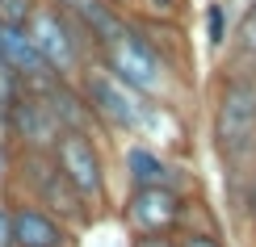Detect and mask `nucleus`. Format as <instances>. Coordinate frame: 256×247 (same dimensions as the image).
<instances>
[{
  "mask_svg": "<svg viewBox=\"0 0 256 247\" xmlns=\"http://www.w3.org/2000/svg\"><path fill=\"white\" fill-rule=\"evenodd\" d=\"M13 197H26L42 206L46 214H55L59 222H68L72 231H84L97 214L88 210V201L80 197L76 189L68 185V176L55 168L50 155H38V151H17L13 159V185H8Z\"/></svg>",
  "mask_w": 256,
  "mask_h": 247,
  "instance_id": "4",
  "label": "nucleus"
},
{
  "mask_svg": "<svg viewBox=\"0 0 256 247\" xmlns=\"http://www.w3.org/2000/svg\"><path fill=\"white\" fill-rule=\"evenodd\" d=\"M13 159H17V151L8 147V138L0 134V197H4L8 185H13Z\"/></svg>",
  "mask_w": 256,
  "mask_h": 247,
  "instance_id": "16",
  "label": "nucleus"
},
{
  "mask_svg": "<svg viewBox=\"0 0 256 247\" xmlns=\"http://www.w3.org/2000/svg\"><path fill=\"white\" fill-rule=\"evenodd\" d=\"M210 143L222 164V180L236 201L252 218V180H256V67L231 59L218 71L214 109H210Z\"/></svg>",
  "mask_w": 256,
  "mask_h": 247,
  "instance_id": "1",
  "label": "nucleus"
},
{
  "mask_svg": "<svg viewBox=\"0 0 256 247\" xmlns=\"http://www.w3.org/2000/svg\"><path fill=\"white\" fill-rule=\"evenodd\" d=\"M92 63H101L114 80L126 84V88L152 96V101L172 105L168 96H172L176 71L168 67L164 55L152 46V38L143 34V25H138L134 13H122V17L97 38V59H92Z\"/></svg>",
  "mask_w": 256,
  "mask_h": 247,
  "instance_id": "3",
  "label": "nucleus"
},
{
  "mask_svg": "<svg viewBox=\"0 0 256 247\" xmlns=\"http://www.w3.org/2000/svg\"><path fill=\"white\" fill-rule=\"evenodd\" d=\"M26 34H30V42L38 46V55L46 59V67L55 71L59 80L76 84V76L92 63V38L84 34L59 4H50V0H42L34 13H30Z\"/></svg>",
  "mask_w": 256,
  "mask_h": 247,
  "instance_id": "5",
  "label": "nucleus"
},
{
  "mask_svg": "<svg viewBox=\"0 0 256 247\" xmlns=\"http://www.w3.org/2000/svg\"><path fill=\"white\" fill-rule=\"evenodd\" d=\"M4 197L13 210V247H76V231L68 222H59L55 214H46L26 197H13V193Z\"/></svg>",
  "mask_w": 256,
  "mask_h": 247,
  "instance_id": "10",
  "label": "nucleus"
},
{
  "mask_svg": "<svg viewBox=\"0 0 256 247\" xmlns=\"http://www.w3.org/2000/svg\"><path fill=\"white\" fill-rule=\"evenodd\" d=\"M122 176L126 189H176V193L194 189L189 168L152 143H122Z\"/></svg>",
  "mask_w": 256,
  "mask_h": 247,
  "instance_id": "8",
  "label": "nucleus"
},
{
  "mask_svg": "<svg viewBox=\"0 0 256 247\" xmlns=\"http://www.w3.org/2000/svg\"><path fill=\"white\" fill-rule=\"evenodd\" d=\"M0 247H13V210H8V197H0Z\"/></svg>",
  "mask_w": 256,
  "mask_h": 247,
  "instance_id": "17",
  "label": "nucleus"
},
{
  "mask_svg": "<svg viewBox=\"0 0 256 247\" xmlns=\"http://www.w3.org/2000/svg\"><path fill=\"white\" fill-rule=\"evenodd\" d=\"M231 38V21H227V4L222 0H210L206 4V46L210 50H222Z\"/></svg>",
  "mask_w": 256,
  "mask_h": 247,
  "instance_id": "13",
  "label": "nucleus"
},
{
  "mask_svg": "<svg viewBox=\"0 0 256 247\" xmlns=\"http://www.w3.org/2000/svg\"><path fill=\"white\" fill-rule=\"evenodd\" d=\"M0 29H4V21H0Z\"/></svg>",
  "mask_w": 256,
  "mask_h": 247,
  "instance_id": "20",
  "label": "nucleus"
},
{
  "mask_svg": "<svg viewBox=\"0 0 256 247\" xmlns=\"http://www.w3.org/2000/svg\"><path fill=\"white\" fill-rule=\"evenodd\" d=\"M59 122L55 113L46 109V101H42L38 92H21L13 105H8V117H4V138L13 151H38V155H50V147H55L59 138Z\"/></svg>",
  "mask_w": 256,
  "mask_h": 247,
  "instance_id": "9",
  "label": "nucleus"
},
{
  "mask_svg": "<svg viewBox=\"0 0 256 247\" xmlns=\"http://www.w3.org/2000/svg\"><path fill=\"white\" fill-rule=\"evenodd\" d=\"M252 222H256V180H252Z\"/></svg>",
  "mask_w": 256,
  "mask_h": 247,
  "instance_id": "19",
  "label": "nucleus"
},
{
  "mask_svg": "<svg viewBox=\"0 0 256 247\" xmlns=\"http://www.w3.org/2000/svg\"><path fill=\"white\" fill-rule=\"evenodd\" d=\"M130 247H176V243L168 235V239H130Z\"/></svg>",
  "mask_w": 256,
  "mask_h": 247,
  "instance_id": "18",
  "label": "nucleus"
},
{
  "mask_svg": "<svg viewBox=\"0 0 256 247\" xmlns=\"http://www.w3.org/2000/svg\"><path fill=\"white\" fill-rule=\"evenodd\" d=\"M236 59L240 63H252L256 59V0L244 4L240 13V25H236Z\"/></svg>",
  "mask_w": 256,
  "mask_h": 247,
  "instance_id": "12",
  "label": "nucleus"
},
{
  "mask_svg": "<svg viewBox=\"0 0 256 247\" xmlns=\"http://www.w3.org/2000/svg\"><path fill=\"white\" fill-rule=\"evenodd\" d=\"M185 197L189 193H176V189H126L118 218L130 239H168L180 231Z\"/></svg>",
  "mask_w": 256,
  "mask_h": 247,
  "instance_id": "7",
  "label": "nucleus"
},
{
  "mask_svg": "<svg viewBox=\"0 0 256 247\" xmlns=\"http://www.w3.org/2000/svg\"><path fill=\"white\" fill-rule=\"evenodd\" d=\"M172 243L176 247H227L218 231H176Z\"/></svg>",
  "mask_w": 256,
  "mask_h": 247,
  "instance_id": "15",
  "label": "nucleus"
},
{
  "mask_svg": "<svg viewBox=\"0 0 256 247\" xmlns=\"http://www.w3.org/2000/svg\"><path fill=\"white\" fill-rule=\"evenodd\" d=\"M252 67H256V59H252Z\"/></svg>",
  "mask_w": 256,
  "mask_h": 247,
  "instance_id": "21",
  "label": "nucleus"
},
{
  "mask_svg": "<svg viewBox=\"0 0 256 247\" xmlns=\"http://www.w3.org/2000/svg\"><path fill=\"white\" fill-rule=\"evenodd\" d=\"M76 88H80L84 105L92 113L97 134H114V138H126V143H152V147H160L168 155L176 147H185V122L176 117L172 105L152 101V96L126 88L101 63H88L80 71Z\"/></svg>",
  "mask_w": 256,
  "mask_h": 247,
  "instance_id": "2",
  "label": "nucleus"
},
{
  "mask_svg": "<svg viewBox=\"0 0 256 247\" xmlns=\"http://www.w3.org/2000/svg\"><path fill=\"white\" fill-rule=\"evenodd\" d=\"M50 159L55 168L68 176V185L88 201L92 214L105 210L110 201V164H105V147H101V134L92 130H63L50 147Z\"/></svg>",
  "mask_w": 256,
  "mask_h": 247,
  "instance_id": "6",
  "label": "nucleus"
},
{
  "mask_svg": "<svg viewBox=\"0 0 256 247\" xmlns=\"http://www.w3.org/2000/svg\"><path fill=\"white\" fill-rule=\"evenodd\" d=\"M38 4L42 0H0V21H4V25H26Z\"/></svg>",
  "mask_w": 256,
  "mask_h": 247,
  "instance_id": "14",
  "label": "nucleus"
},
{
  "mask_svg": "<svg viewBox=\"0 0 256 247\" xmlns=\"http://www.w3.org/2000/svg\"><path fill=\"white\" fill-rule=\"evenodd\" d=\"M0 63H4L30 92H42L46 84L59 80L55 71L46 67V59L38 55V46L30 42L26 25H4V29H0Z\"/></svg>",
  "mask_w": 256,
  "mask_h": 247,
  "instance_id": "11",
  "label": "nucleus"
}]
</instances>
